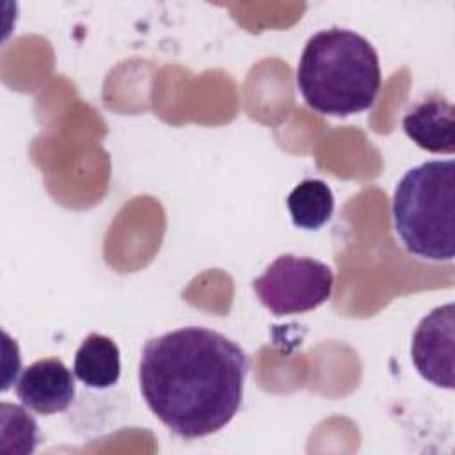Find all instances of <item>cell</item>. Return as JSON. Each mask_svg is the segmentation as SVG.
I'll return each mask as SVG.
<instances>
[{"mask_svg":"<svg viewBox=\"0 0 455 455\" xmlns=\"http://www.w3.org/2000/svg\"><path fill=\"white\" fill-rule=\"evenodd\" d=\"M247 371V354L233 339L190 325L146 341L139 386L149 411L172 434L199 439L235 418Z\"/></svg>","mask_w":455,"mask_h":455,"instance_id":"1","label":"cell"},{"mask_svg":"<svg viewBox=\"0 0 455 455\" xmlns=\"http://www.w3.org/2000/svg\"><path fill=\"white\" fill-rule=\"evenodd\" d=\"M295 80L309 108L345 117L375 103L382 76L379 55L366 37L331 27L307 39Z\"/></svg>","mask_w":455,"mask_h":455,"instance_id":"2","label":"cell"},{"mask_svg":"<svg viewBox=\"0 0 455 455\" xmlns=\"http://www.w3.org/2000/svg\"><path fill=\"white\" fill-rule=\"evenodd\" d=\"M393 226L405 251L430 261L455 256V160L409 169L393 194Z\"/></svg>","mask_w":455,"mask_h":455,"instance_id":"3","label":"cell"},{"mask_svg":"<svg viewBox=\"0 0 455 455\" xmlns=\"http://www.w3.org/2000/svg\"><path fill=\"white\" fill-rule=\"evenodd\" d=\"M332 288L334 274L329 265L295 254L275 258L252 281L259 302L275 316L316 309L329 300Z\"/></svg>","mask_w":455,"mask_h":455,"instance_id":"4","label":"cell"},{"mask_svg":"<svg viewBox=\"0 0 455 455\" xmlns=\"http://www.w3.org/2000/svg\"><path fill=\"white\" fill-rule=\"evenodd\" d=\"M455 307L451 302L432 309L421 318L411 345V359L418 373L430 384L453 389Z\"/></svg>","mask_w":455,"mask_h":455,"instance_id":"5","label":"cell"},{"mask_svg":"<svg viewBox=\"0 0 455 455\" xmlns=\"http://www.w3.org/2000/svg\"><path fill=\"white\" fill-rule=\"evenodd\" d=\"M75 373L57 357H46L27 366L16 382L20 402L43 416L66 411L75 398Z\"/></svg>","mask_w":455,"mask_h":455,"instance_id":"6","label":"cell"},{"mask_svg":"<svg viewBox=\"0 0 455 455\" xmlns=\"http://www.w3.org/2000/svg\"><path fill=\"white\" fill-rule=\"evenodd\" d=\"M407 137L425 151H455V107L441 94L434 92L414 103L402 121Z\"/></svg>","mask_w":455,"mask_h":455,"instance_id":"7","label":"cell"},{"mask_svg":"<svg viewBox=\"0 0 455 455\" xmlns=\"http://www.w3.org/2000/svg\"><path fill=\"white\" fill-rule=\"evenodd\" d=\"M119 355V347L114 339L92 332L82 341L75 354L73 373L82 384L92 389L112 387L121 377Z\"/></svg>","mask_w":455,"mask_h":455,"instance_id":"8","label":"cell"},{"mask_svg":"<svg viewBox=\"0 0 455 455\" xmlns=\"http://www.w3.org/2000/svg\"><path fill=\"white\" fill-rule=\"evenodd\" d=\"M293 226L307 231L320 229L334 212L331 187L316 178L302 180L286 199Z\"/></svg>","mask_w":455,"mask_h":455,"instance_id":"9","label":"cell"}]
</instances>
